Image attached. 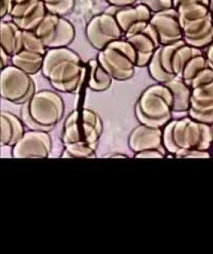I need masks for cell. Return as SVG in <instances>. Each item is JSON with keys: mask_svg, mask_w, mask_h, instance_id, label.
Here are the masks:
<instances>
[{"mask_svg": "<svg viewBox=\"0 0 213 254\" xmlns=\"http://www.w3.org/2000/svg\"><path fill=\"white\" fill-rule=\"evenodd\" d=\"M41 71L56 91L78 94L84 81L86 66L73 50L59 47L47 50Z\"/></svg>", "mask_w": 213, "mask_h": 254, "instance_id": "obj_1", "label": "cell"}, {"mask_svg": "<svg viewBox=\"0 0 213 254\" xmlns=\"http://www.w3.org/2000/svg\"><path fill=\"white\" fill-rule=\"evenodd\" d=\"M187 45L204 50L213 41V17L210 3L201 1H187L176 7Z\"/></svg>", "mask_w": 213, "mask_h": 254, "instance_id": "obj_2", "label": "cell"}, {"mask_svg": "<svg viewBox=\"0 0 213 254\" xmlns=\"http://www.w3.org/2000/svg\"><path fill=\"white\" fill-rule=\"evenodd\" d=\"M202 52L203 50L187 45L183 40L170 45L161 46L147 66L148 72L154 80L165 84L180 78L186 64Z\"/></svg>", "mask_w": 213, "mask_h": 254, "instance_id": "obj_3", "label": "cell"}, {"mask_svg": "<svg viewBox=\"0 0 213 254\" xmlns=\"http://www.w3.org/2000/svg\"><path fill=\"white\" fill-rule=\"evenodd\" d=\"M23 109L21 119L28 128L50 132L64 115V102L56 92L50 90L36 92Z\"/></svg>", "mask_w": 213, "mask_h": 254, "instance_id": "obj_4", "label": "cell"}, {"mask_svg": "<svg viewBox=\"0 0 213 254\" xmlns=\"http://www.w3.org/2000/svg\"><path fill=\"white\" fill-rule=\"evenodd\" d=\"M173 107V97L170 89L165 84L148 86L140 95L136 114L144 125L159 127L170 118Z\"/></svg>", "mask_w": 213, "mask_h": 254, "instance_id": "obj_5", "label": "cell"}, {"mask_svg": "<svg viewBox=\"0 0 213 254\" xmlns=\"http://www.w3.org/2000/svg\"><path fill=\"white\" fill-rule=\"evenodd\" d=\"M102 132L103 122L97 112L89 109L74 110L66 119L62 141L64 146L84 144L97 149Z\"/></svg>", "mask_w": 213, "mask_h": 254, "instance_id": "obj_6", "label": "cell"}, {"mask_svg": "<svg viewBox=\"0 0 213 254\" xmlns=\"http://www.w3.org/2000/svg\"><path fill=\"white\" fill-rule=\"evenodd\" d=\"M97 60L113 80L132 79L137 67V51L125 39L112 42L99 51Z\"/></svg>", "mask_w": 213, "mask_h": 254, "instance_id": "obj_7", "label": "cell"}, {"mask_svg": "<svg viewBox=\"0 0 213 254\" xmlns=\"http://www.w3.org/2000/svg\"><path fill=\"white\" fill-rule=\"evenodd\" d=\"M0 92L3 99L22 105L30 101L36 94V85L30 75L9 64L1 69Z\"/></svg>", "mask_w": 213, "mask_h": 254, "instance_id": "obj_8", "label": "cell"}, {"mask_svg": "<svg viewBox=\"0 0 213 254\" xmlns=\"http://www.w3.org/2000/svg\"><path fill=\"white\" fill-rule=\"evenodd\" d=\"M35 32L41 38L47 49L67 47L75 38V28L62 16L47 13Z\"/></svg>", "mask_w": 213, "mask_h": 254, "instance_id": "obj_9", "label": "cell"}, {"mask_svg": "<svg viewBox=\"0 0 213 254\" xmlns=\"http://www.w3.org/2000/svg\"><path fill=\"white\" fill-rule=\"evenodd\" d=\"M86 36L89 43L97 51L124 36L114 14L102 13L94 16L86 24Z\"/></svg>", "mask_w": 213, "mask_h": 254, "instance_id": "obj_10", "label": "cell"}, {"mask_svg": "<svg viewBox=\"0 0 213 254\" xmlns=\"http://www.w3.org/2000/svg\"><path fill=\"white\" fill-rule=\"evenodd\" d=\"M52 149V139L49 132L26 131L22 137L13 146V158H47Z\"/></svg>", "mask_w": 213, "mask_h": 254, "instance_id": "obj_11", "label": "cell"}, {"mask_svg": "<svg viewBox=\"0 0 213 254\" xmlns=\"http://www.w3.org/2000/svg\"><path fill=\"white\" fill-rule=\"evenodd\" d=\"M152 14L153 13L148 6L137 3L134 6L120 8L114 15L123 32L124 37L127 40L148 26Z\"/></svg>", "mask_w": 213, "mask_h": 254, "instance_id": "obj_12", "label": "cell"}, {"mask_svg": "<svg viewBox=\"0 0 213 254\" xmlns=\"http://www.w3.org/2000/svg\"><path fill=\"white\" fill-rule=\"evenodd\" d=\"M47 13L43 0H28L16 3L9 16L21 30L35 31Z\"/></svg>", "mask_w": 213, "mask_h": 254, "instance_id": "obj_13", "label": "cell"}, {"mask_svg": "<svg viewBox=\"0 0 213 254\" xmlns=\"http://www.w3.org/2000/svg\"><path fill=\"white\" fill-rule=\"evenodd\" d=\"M150 23L157 31L161 46L170 45L183 40V32L175 8L153 13Z\"/></svg>", "mask_w": 213, "mask_h": 254, "instance_id": "obj_14", "label": "cell"}, {"mask_svg": "<svg viewBox=\"0 0 213 254\" xmlns=\"http://www.w3.org/2000/svg\"><path fill=\"white\" fill-rule=\"evenodd\" d=\"M127 40L137 51L138 67H147L158 48L161 46L157 31L151 23Z\"/></svg>", "mask_w": 213, "mask_h": 254, "instance_id": "obj_15", "label": "cell"}, {"mask_svg": "<svg viewBox=\"0 0 213 254\" xmlns=\"http://www.w3.org/2000/svg\"><path fill=\"white\" fill-rule=\"evenodd\" d=\"M180 79L191 89L213 82V70L208 64L204 52L190 59L183 67Z\"/></svg>", "mask_w": 213, "mask_h": 254, "instance_id": "obj_16", "label": "cell"}, {"mask_svg": "<svg viewBox=\"0 0 213 254\" xmlns=\"http://www.w3.org/2000/svg\"><path fill=\"white\" fill-rule=\"evenodd\" d=\"M161 140V131L158 127L144 125L134 129L129 137V144L133 151L142 152L157 149Z\"/></svg>", "mask_w": 213, "mask_h": 254, "instance_id": "obj_17", "label": "cell"}, {"mask_svg": "<svg viewBox=\"0 0 213 254\" xmlns=\"http://www.w3.org/2000/svg\"><path fill=\"white\" fill-rule=\"evenodd\" d=\"M25 133L22 120L11 112L1 113V145L13 147Z\"/></svg>", "mask_w": 213, "mask_h": 254, "instance_id": "obj_18", "label": "cell"}, {"mask_svg": "<svg viewBox=\"0 0 213 254\" xmlns=\"http://www.w3.org/2000/svg\"><path fill=\"white\" fill-rule=\"evenodd\" d=\"M23 30L12 21H2L0 26L1 48L10 57L23 50Z\"/></svg>", "mask_w": 213, "mask_h": 254, "instance_id": "obj_19", "label": "cell"}, {"mask_svg": "<svg viewBox=\"0 0 213 254\" xmlns=\"http://www.w3.org/2000/svg\"><path fill=\"white\" fill-rule=\"evenodd\" d=\"M11 64L30 75H36L42 71L44 55L38 53L22 50L11 57Z\"/></svg>", "mask_w": 213, "mask_h": 254, "instance_id": "obj_20", "label": "cell"}, {"mask_svg": "<svg viewBox=\"0 0 213 254\" xmlns=\"http://www.w3.org/2000/svg\"><path fill=\"white\" fill-rule=\"evenodd\" d=\"M90 79L88 87L95 92H104L110 88L113 79L97 59L89 61Z\"/></svg>", "mask_w": 213, "mask_h": 254, "instance_id": "obj_21", "label": "cell"}, {"mask_svg": "<svg viewBox=\"0 0 213 254\" xmlns=\"http://www.w3.org/2000/svg\"><path fill=\"white\" fill-rule=\"evenodd\" d=\"M165 85L170 89L173 97L172 111H179L187 108L191 104L192 89L179 78L172 79Z\"/></svg>", "mask_w": 213, "mask_h": 254, "instance_id": "obj_22", "label": "cell"}, {"mask_svg": "<svg viewBox=\"0 0 213 254\" xmlns=\"http://www.w3.org/2000/svg\"><path fill=\"white\" fill-rule=\"evenodd\" d=\"M23 50L38 53L45 56L48 49L35 31H23Z\"/></svg>", "mask_w": 213, "mask_h": 254, "instance_id": "obj_23", "label": "cell"}, {"mask_svg": "<svg viewBox=\"0 0 213 254\" xmlns=\"http://www.w3.org/2000/svg\"><path fill=\"white\" fill-rule=\"evenodd\" d=\"M48 13L64 16L69 14L75 7L76 0H43Z\"/></svg>", "mask_w": 213, "mask_h": 254, "instance_id": "obj_24", "label": "cell"}, {"mask_svg": "<svg viewBox=\"0 0 213 254\" xmlns=\"http://www.w3.org/2000/svg\"><path fill=\"white\" fill-rule=\"evenodd\" d=\"M96 148L84 144H70L65 145L63 153L64 158H94L96 156Z\"/></svg>", "mask_w": 213, "mask_h": 254, "instance_id": "obj_25", "label": "cell"}, {"mask_svg": "<svg viewBox=\"0 0 213 254\" xmlns=\"http://www.w3.org/2000/svg\"><path fill=\"white\" fill-rule=\"evenodd\" d=\"M138 3L148 6L153 13L173 7V0H139Z\"/></svg>", "mask_w": 213, "mask_h": 254, "instance_id": "obj_26", "label": "cell"}, {"mask_svg": "<svg viewBox=\"0 0 213 254\" xmlns=\"http://www.w3.org/2000/svg\"><path fill=\"white\" fill-rule=\"evenodd\" d=\"M15 4V0H1V8H0L1 18L10 15Z\"/></svg>", "mask_w": 213, "mask_h": 254, "instance_id": "obj_27", "label": "cell"}, {"mask_svg": "<svg viewBox=\"0 0 213 254\" xmlns=\"http://www.w3.org/2000/svg\"><path fill=\"white\" fill-rule=\"evenodd\" d=\"M110 6L115 7L124 8L128 6H134L138 3L139 0H106Z\"/></svg>", "mask_w": 213, "mask_h": 254, "instance_id": "obj_28", "label": "cell"}, {"mask_svg": "<svg viewBox=\"0 0 213 254\" xmlns=\"http://www.w3.org/2000/svg\"><path fill=\"white\" fill-rule=\"evenodd\" d=\"M208 64L213 70V41L203 50Z\"/></svg>", "mask_w": 213, "mask_h": 254, "instance_id": "obj_29", "label": "cell"}, {"mask_svg": "<svg viewBox=\"0 0 213 254\" xmlns=\"http://www.w3.org/2000/svg\"><path fill=\"white\" fill-rule=\"evenodd\" d=\"M0 55H1V62H0V64H1V69L9 65V60H11V57L8 55L6 51L2 50L1 48L0 51Z\"/></svg>", "mask_w": 213, "mask_h": 254, "instance_id": "obj_30", "label": "cell"}, {"mask_svg": "<svg viewBox=\"0 0 213 254\" xmlns=\"http://www.w3.org/2000/svg\"><path fill=\"white\" fill-rule=\"evenodd\" d=\"M187 1H201V2L210 3V0H173V7H176L177 5L181 3V2H187Z\"/></svg>", "mask_w": 213, "mask_h": 254, "instance_id": "obj_31", "label": "cell"}, {"mask_svg": "<svg viewBox=\"0 0 213 254\" xmlns=\"http://www.w3.org/2000/svg\"><path fill=\"white\" fill-rule=\"evenodd\" d=\"M210 9H211L212 15L213 17V0H210Z\"/></svg>", "mask_w": 213, "mask_h": 254, "instance_id": "obj_32", "label": "cell"}, {"mask_svg": "<svg viewBox=\"0 0 213 254\" xmlns=\"http://www.w3.org/2000/svg\"><path fill=\"white\" fill-rule=\"evenodd\" d=\"M28 0H15L16 3H21V2H26Z\"/></svg>", "mask_w": 213, "mask_h": 254, "instance_id": "obj_33", "label": "cell"}]
</instances>
